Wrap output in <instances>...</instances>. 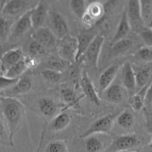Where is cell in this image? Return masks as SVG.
Returning a JSON list of instances; mask_svg holds the SVG:
<instances>
[{
	"instance_id": "cell-23",
	"label": "cell",
	"mask_w": 152,
	"mask_h": 152,
	"mask_svg": "<svg viewBox=\"0 0 152 152\" xmlns=\"http://www.w3.org/2000/svg\"><path fill=\"white\" fill-rule=\"evenodd\" d=\"M71 123V116L66 111L55 116L50 123V129L54 132H61L66 129Z\"/></svg>"
},
{
	"instance_id": "cell-3",
	"label": "cell",
	"mask_w": 152,
	"mask_h": 152,
	"mask_svg": "<svg viewBox=\"0 0 152 152\" xmlns=\"http://www.w3.org/2000/svg\"><path fill=\"white\" fill-rule=\"evenodd\" d=\"M141 145V140L137 135L124 134L113 139L107 150L110 152L134 151Z\"/></svg>"
},
{
	"instance_id": "cell-2",
	"label": "cell",
	"mask_w": 152,
	"mask_h": 152,
	"mask_svg": "<svg viewBox=\"0 0 152 152\" xmlns=\"http://www.w3.org/2000/svg\"><path fill=\"white\" fill-rule=\"evenodd\" d=\"M119 112H113L107 114L94 121L89 127L80 136V138H86L92 134H107L113 129L116 119Z\"/></svg>"
},
{
	"instance_id": "cell-36",
	"label": "cell",
	"mask_w": 152,
	"mask_h": 152,
	"mask_svg": "<svg viewBox=\"0 0 152 152\" xmlns=\"http://www.w3.org/2000/svg\"><path fill=\"white\" fill-rule=\"evenodd\" d=\"M28 53L29 56L36 59L37 56H43L46 53V48L40 43L33 40L28 45Z\"/></svg>"
},
{
	"instance_id": "cell-20",
	"label": "cell",
	"mask_w": 152,
	"mask_h": 152,
	"mask_svg": "<svg viewBox=\"0 0 152 152\" xmlns=\"http://www.w3.org/2000/svg\"><path fill=\"white\" fill-rule=\"evenodd\" d=\"M106 134H92L85 138L84 148L86 152H102L105 148L106 144L110 145L111 144L105 143L104 137Z\"/></svg>"
},
{
	"instance_id": "cell-29",
	"label": "cell",
	"mask_w": 152,
	"mask_h": 152,
	"mask_svg": "<svg viewBox=\"0 0 152 152\" xmlns=\"http://www.w3.org/2000/svg\"><path fill=\"white\" fill-rule=\"evenodd\" d=\"M151 74V71L150 67H145L135 72L136 84L139 90L148 86Z\"/></svg>"
},
{
	"instance_id": "cell-21",
	"label": "cell",
	"mask_w": 152,
	"mask_h": 152,
	"mask_svg": "<svg viewBox=\"0 0 152 152\" xmlns=\"http://www.w3.org/2000/svg\"><path fill=\"white\" fill-rule=\"evenodd\" d=\"M131 31V27L130 25L129 20H128V16H127L126 10H124L122 12V16H121L120 20L118 24L117 29L115 32L114 36L111 40V44H114L116 42L119 41L121 39L127 38L128 34H130Z\"/></svg>"
},
{
	"instance_id": "cell-34",
	"label": "cell",
	"mask_w": 152,
	"mask_h": 152,
	"mask_svg": "<svg viewBox=\"0 0 152 152\" xmlns=\"http://www.w3.org/2000/svg\"><path fill=\"white\" fill-rule=\"evenodd\" d=\"M44 152H69V151L64 141L53 140L46 145Z\"/></svg>"
},
{
	"instance_id": "cell-37",
	"label": "cell",
	"mask_w": 152,
	"mask_h": 152,
	"mask_svg": "<svg viewBox=\"0 0 152 152\" xmlns=\"http://www.w3.org/2000/svg\"><path fill=\"white\" fill-rule=\"evenodd\" d=\"M41 76L46 81L49 83H58L61 79L62 73H60L58 71H54V70L46 68L41 71Z\"/></svg>"
},
{
	"instance_id": "cell-6",
	"label": "cell",
	"mask_w": 152,
	"mask_h": 152,
	"mask_svg": "<svg viewBox=\"0 0 152 152\" xmlns=\"http://www.w3.org/2000/svg\"><path fill=\"white\" fill-rule=\"evenodd\" d=\"M104 37L102 34H98L95 37L91 44L86 49L83 56V59L88 62L91 67L98 69L99 57L104 42Z\"/></svg>"
},
{
	"instance_id": "cell-45",
	"label": "cell",
	"mask_w": 152,
	"mask_h": 152,
	"mask_svg": "<svg viewBox=\"0 0 152 152\" xmlns=\"http://www.w3.org/2000/svg\"><path fill=\"white\" fill-rule=\"evenodd\" d=\"M117 152H133V151H117Z\"/></svg>"
},
{
	"instance_id": "cell-30",
	"label": "cell",
	"mask_w": 152,
	"mask_h": 152,
	"mask_svg": "<svg viewBox=\"0 0 152 152\" xmlns=\"http://www.w3.org/2000/svg\"><path fill=\"white\" fill-rule=\"evenodd\" d=\"M140 13L145 25H147L151 20L152 16V1L142 0L139 1Z\"/></svg>"
},
{
	"instance_id": "cell-19",
	"label": "cell",
	"mask_w": 152,
	"mask_h": 152,
	"mask_svg": "<svg viewBox=\"0 0 152 152\" xmlns=\"http://www.w3.org/2000/svg\"><path fill=\"white\" fill-rule=\"evenodd\" d=\"M119 68V64H113L101 73L98 80V86L101 91H104L109 86L113 84Z\"/></svg>"
},
{
	"instance_id": "cell-7",
	"label": "cell",
	"mask_w": 152,
	"mask_h": 152,
	"mask_svg": "<svg viewBox=\"0 0 152 152\" xmlns=\"http://www.w3.org/2000/svg\"><path fill=\"white\" fill-rule=\"evenodd\" d=\"M125 10L131 25V30H133L135 33L140 34L145 29V24L140 13L139 1H136V0L128 1Z\"/></svg>"
},
{
	"instance_id": "cell-46",
	"label": "cell",
	"mask_w": 152,
	"mask_h": 152,
	"mask_svg": "<svg viewBox=\"0 0 152 152\" xmlns=\"http://www.w3.org/2000/svg\"><path fill=\"white\" fill-rule=\"evenodd\" d=\"M151 149H152V142H151Z\"/></svg>"
},
{
	"instance_id": "cell-16",
	"label": "cell",
	"mask_w": 152,
	"mask_h": 152,
	"mask_svg": "<svg viewBox=\"0 0 152 152\" xmlns=\"http://www.w3.org/2000/svg\"><path fill=\"white\" fill-rule=\"evenodd\" d=\"M31 8L25 13L21 15L20 17L14 23L12 29L10 37H13L14 38L23 36L26 32H28L32 27V22H31Z\"/></svg>"
},
{
	"instance_id": "cell-14",
	"label": "cell",
	"mask_w": 152,
	"mask_h": 152,
	"mask_svg": "<svg viewBox=\"0 0 152 152\" xmlns=\"http://www.w3.org/2000/svg\"><path fill=\"white\" fill-rule=\"evenodd\" d=\"M36 65V59L31 57V56H25L22 59H21L19 62L13 65L10 68L7 72L4 73L2 75L12 79H19L22 77V74L31 67L34 66Z\"/></svg>"
},
{
	"instance_id": "cell-31",
	"label": "cell",
	"mask_w": 152,
	"mask_h": 152,
	"mask_svg": "<svg viewBox=\"0 0 152 152\" xmlns=\"http://www.w3.org/2000/svg\"><path fill=\"white\" fill-rule=\"evenodd\" d=\"M60 96L68 106H73L77 102V96L74 90L69 88H64L60 91Z\"/></svg>"
},
{
	"instance_id": "cell-39",
	"label": "cell",
	"mask_w": 152,
	"mask_h": 152,
	"mask_svg": "<svg viewBox=\"0 0 152 152\" xmlns=\"http://www.w3.org/2000/svg\"><path fill=\"white\" fill-rule=\"evenodd\" d=\"M19 79H12L5 77L4 75H0V91H5L11 88Z\"/></svg>"
},
{
	"instance_id": "cell-32",
	"label": "cell",
	"mask_w": 152,
	"mask_h": 152,
	"mask_svg": "<svg viewBox=\"0 0 152 152\" xmlns=\"http://www.w3.org/2000/svg\"><path fill=\"white\" fill-rule=\"evenodd\" d=\"M69 62L63 60L59 56H54L51 57L48 61V68L54 70V71H58L60 73H63V71L66 69L69 66Z\"/></svg>"
},
{
	"instance_id": "cell-27",
	"label": "cell",
	"mask_w": 152,
	"mask_h": 152,
	"mask_svg": "<svg viewBox=\"0 0 152 152\" xmlns=\"http://www.w3.org/2000/svg\"><path fill=\"white\" fill-rule=\"evenodd\" d=\"M148 86L139 90L137 93L132 95L130 99L131 108L134 111H139L145 104V93Z\"/></svg>"
},
{
	"instance_id": "cell-18",
	"label": "cell",
	"mask_w": 152,
	"mask_h": 152,
	"mask_svg": "<svg viewBox=\"0 0 152 152\" xmlns=\"http://www.w3.org/2000/svg\"><path fill=\"white\" fill-rule=\"evenodd\" d=\"M122 68V85L129 93L133 94L137 88L135 71L129 61H126Z\"/></svg>"
},
{
	"instance_id": "cell-15",
	"label": "cell",
	"mask_w": 152,
	"mask_h": 152,
	"mask_svg": "<svg viewBox=\"0 0 152 152\" xmlns=\"http://www.w3.org/2000/svg\"><path fill=\"white\" fill-rule=\"evenodd\" d=\"M97 35L98 34L94 32L93 31H91L90 29H87L86 31H81L77 35V37H76L77 42V52L75 62H78L83 57L86 49Z\"/></svg>"
},
{
	"instance_id": "cell-40",
	"label": "cell",
	"mask_w": 152,
	"mask_h": 152,
	"mask_svg": "<svg viewBox=\"0 0 152 152\" xmlns=\"http://www.w3.org/2000/svg\"><path fill=\"white\" fill-rule=\"evenodd\" d=\"M141 38L142 39L143 42L145 43V45L148 46V47L152 48V31L148 29H144L141 33H140Z\"/></svg>"
},
{
	"instance_id": "cell-17",
	"label": "cell",
	"mask_w": 152,
	"mask_h": 152,
	"mask_svg": "<svg viewBox=\"0 0 152 152\" xmlns=\"http://www.w3.org/2000/svg\"><path fill=\"white\" fill-rule=\"evenodd\" d=\"M31 88H32L31 80L27 77H21L19 78L16 85H14L11 88L3 91L4 95L2 96L16 98V96L28 93L31 91Z\"/></svg>"
},
{
	"instance_id": "cell-25",
	"label": "cell",
	"mask_w": 152,
	"mask_h": 152,
	"mask_svg": "<svg viewBox=\"0 0 152 152\" xmlns=\"http://www.w3.org/2000/svg\"><path fill=\"white\" fill-rule=\"evenodd\" d=\"M14 22L10 18L0 16V44H5L11 35Z\"/></svg>"
},
{
	"instance_id": "cell-12",
	"label": "cell",
	"mask_w": 152,
	"mask_h": 152,
	"mask_svg": "<svg viewBox=\"0 0 152 152\" xmlns=\"http://www.w3.org/2000/svg\"><path fill=\"white\" fill-rule=\"evenodd\" d=\"M32 27L35 29L43 27L49 15V10L46 2L44 1H38L31 10Z\"/></svg>"
},
{
	"instance_id": "cell-22",
	"label": "cell",
	"mask_w": 152,
	"mask_h": 152,
	"mask_svg": "<svg viewBox=\"0 0 152 152\" xmlns=\"http://www.w3.org/2000/svg\"><path fill=\"white\" fill-rule=\"evenodd\" d=\"M116 121L117 124L123 129H131L135 122L134 111L131 108H126L119 111Z\"/></svg>"
},
{
	"instance_id": "cell-4",
	"label": "cell",
	"mask_w": 152,
	"mask_h": 152,
	"mask_svg": "<svg viewBox=\"0 0 152 152\" xmlns=\"http://www.w3.org/2000/svg\"><path fill=\"white\" fill-rule=\"evenodd\" d=\"M57 51L58 56L69 63L75 62L77 52V42L76 37L69 34L64 38L60 39V43L57 48Z\"/></svg>"
},
{
	"instance_id": "cell-9",
	"label": "cell",
	"mask_w": 152,
	"mask_h": 152,
	"mask_svg": "<svg viewBox=\"0 0 152 152\" xmlns=\"http://www.w3.org/2000/svg\"><path fill=\"white\" fill-rule=\"evenodd\" d=\"M25 57L23 51L20 48H13L4 53L0 59V70L4 74L11 67L16 65L21 59Z\"/></svg>"
},
{
	"instance_id": "cell-38",
	"label": "cell",
	"mask_w": 152,
	"mask_h": 152,
	"mask_svg": "<svg viewBox=\"0 0 152 152\" xmlns=\"http://www.w3.org/2000/svg\"><path fill=\"white\" fill-rule=\"evenodd\" d=\"M137 56L144 62L152 61V48L144 45L140 48L137 52Z\"/></svg>"
},
{
	"instance_id": "cell-28",
	"label": "cell",
	"mask_w": 152,
	"mask_h": 152,
	"mask_svg": "<svg viewBox=\"0 0 152 152\" xmlns=\"http://www.w3.org/2000/svg\"><path fill=\"white\" fill-rule=\"evenodd\" d=\"M133 45H134V42L131 39L128 38V37L119 40L112 45V53L114 56L124 54L132 48Z\"/></svg>"
},
{
	"instance_id": "cell-13",
	"label": "cell",
	"mask_w": 152,
	"mask_h": 152,
	"mask_svg": "<svg viewBox=\"0 0 152 152\" xmlns=\"http://www.w3.org/2000/svg\"><path fill=\"white\" fill-rule=\"evenodd\" d=\"M32 38L33 40L40 43L46 49L54 47L56 42V37L52 30L45 26L35 29L32 34Z\"/></svg>"
},
{
	"instance_id": "cell-11",
	"label": "cell",
	"mask_w": 152,
	"mask_h": 152,
	"mask_svg": "<svg viewBox=\"0 0 152 152\" xmlns=\"http://www.w3.org/2000/svg\"><path fill=\"white\" fill-rule=\"evenodd\" d=\"M80 86L83 91V94L87 98V99H89L91 102L95 104V105L98 106L101 105V98L98 96V92L96 91V89H95L92 80H90L86 71L83 73L81 77H80Z\"/></svg>"
},
{
	"instance_id": "cell-33",
	"label": "cell",
	"mask_w": 152,
	"mask_h": 152,
	"mask_svg": "<svg viewBox=\"0 0 152 152\" xmlns=\"http://www.w3.org/2000/svg\"><path fill=\"white\" fill-rule=\"evenodd\" d=\"M0 144L7 146H13V140L10 138L7 125L0 118Z\"/></svg>"
},
{
	"instance_id": "cell-41",
	"label": "cell",
	"mask_w": 152,
	"mask_h": 152,
	"mask_svg": "<svg viewBox=\"0 0 152 152\" xmlns=\"http://www.w3.org/2000/svg\"><path fill=\"white\" fill-rule=\"evenodd\" d=\"M152 103V83L148 86L145 93V104Z\"/></svg>"
},
{
	"instance_id": "cell-1",
	"label": "cell",
	"mask_w": 152,
	"mask_h": 152,
	"mask_svg": "<svg viewBox=\"0 0 152 152\" xmlns=\"http://www.w3.org/2000/svg\"><path fill=\"white\" fill-rule=\"evenodd\" d=\"M1 111L10 133L13 137L22 127L25 117V108L16 98L2 96L1 99Z\"/></svg>"
},
{
	"instance_id": "cell-42",
	"label": "cell",
	"mask_w": 152,
	"mask_h": 152,
	"mask_svg": "<svg viewBox=\"0 0 152 152\" xmlns=\"http://www.w3.org/2000/svg\"><path fill=\"white\" fill-rule=\"evenodd\" d=\"M14 48V46L7 45V43H5V44H0V59L2 57L4 53H6L7 50H9L11 48Z\"/></svg>"
},
{
	"instance_id": "cell-5",
	"label": "cell",
	"mask_w": 152,
	"mask_h": 152,
	"mask_svg": "<svg viewBox=\"0 0 152 152\" xmlns=\"http://www.w3.org/2000/svg\"><path fill=\"white\" fill-rule=\"evenodd\" d=\"M105 13V7L99 1H91L86 6V11L82 16V22L87 29H90L96 24Z\"/></svg>"
},
{
	"instance_id": "cell-8",
	"label": "cell",
	"mask_w": 152,
	"mask_h": 152,
	"mask_svg": "<svg viewBox=\"0 0 152 152\" xmlns=\"http://www.w3.org/2000/svg\"><path fill=\"white\" fill-rule=\"evenodd\" d=\"M52 31L58 39L64 38L69 35V27L65 19L58 12L52 10L49 12Z\"/></svg>"
},
{
	"instance_id": "cell-44",
	"label": "cell",
	"mask_w": 152,
	"mask_h": 152,
	"mask_svg": "<svg viewBox=\"0 0 152 152\" xmlns=\"http://www.w3.org/2000/svg\"><path fill=\"white\" fill-rule=\"evenodd\" d=\"M1 95L0 94V111H1Z\"/></svg>"
},
{
	"instance_id": "cell-24",
	"label": "cell",
	"mask_w": 152,
	"mask_h": 152,
	"mask_svg": "<svg viewBox=\"0 0 152 152\" xmlns=\"http://www.w3.org/2000/svg\"><path fill=\"white\" fill-rule=\"evenodd\" d=\"M38 108L40 113L46 117H54L58 110L56 102L49 97H43L39 100Z\"/></svg>"
},
{
	"instance_id": "cell-35",
	"label": "cell",
	"mask_w": 152,
	"mask_h": 152,
	"mask_svg": "<svg viewBox=\"0 0 152 152\" xmlns=\"http://www.w3.org/2000/svg\"><path fill=\"white\" fill-rule=\"evenodd\" d=\"M69 6L74 14L78 18H81L86 11L87 5L86 4V1L83 0H72L70 1Z\"/></svg>"
},
{
	"instance_id": "cell-26",
	"label": "cell",
	"mask_w": 152,
	"mask_h": 152,
	"mask_svg": "<svg viewBox=\"0 0 152 152\" xmlns=\"http://www.w3.org/2000/svg\"><path fill=\"white\" fill-rule=\"evenodd\" d=\"M106 96L109 102L114 104H119L124 99L123 91L120 85L113 83L105 90Z\"/></svg>"
},
{
	"instance_id": "cell-10",
	"label": "cell",
	"mask_w": 152,
	"mask_h": 152,
	"mask_svg": "<svg viewBox=\"0 0 152 152\" xmlns=\"http://www.w3.org/2000/svg\"><path fill=\"white\" fill-rule=\"evenodd\" d=\"M31 3L28 1H6L1 10V16L10 19V17H15L19 14L22 15L29 10L26 8Z\"/></svg>"
},
{
	"instance_id": "cell-43",
	"label": "cell",
	"mask_w": 152,
	"mask_h": 152,
	"mask_svg": "<svg viewBox=\"0 0 152 152\" xmlns=\"http://www.w3.org/2000/svg\"><path fill=\"white\" fill-rule=\"evenodd\" d=\"M148 29L151 30L152 31V19L150 21V22L148 24Z\"/></svg>"
}]
</instances>
